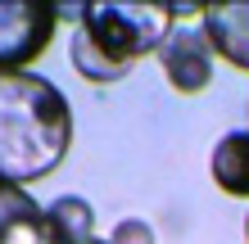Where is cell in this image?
<instances>
[{
    "instance_id": "cell-1",
    "label": "cell",
    "mask_w": 249,
    "mask_h": 244,
    "mask_svg": "<svg viewBox=\"0 0 249 244\" xmlns=\"http://www.w3.org/2000/svg\"><path fill=\"white\" fill-rule=\"evenodd\" d=\"M68 95L36 73H0V181L27 190L68 159Z\"/></svg>"
},
{
    "instance_id": "cell-2",
    "label": "cell",
    "mask_w": 249,
    "mask_h": 244,
    "mask_svg": "<svg viewBox=\"0 0 249 244\" xmlns=\"http://www.w3.org/2000/svg\"><path fill=\"white\" fill-rule=\"evenodd\" d=\"M172 27H177L172 5L150 0H91L77 9V32L123 68H136L141 59L159 54Z\"/></svg>"
},
{
    "instance_id": "cell-3",
    "label": "cell",
    "mask_w": 249,
    "mask_h": 244,
    "mask_svg": "<svg viewBox=\"0 0 249 244\" xmlns=\"http://www.w3.org/2000/svg\"><path fill=\"white\" fill-rule=\"evenodd\" d=\"M59 5L46 0H0V73H27L50 50Z\"/></svg>"
},
{
    "instance_id": "cell-4",
    "label": "cell",
    "mask_w": 249,
    "mask_h": 244,
    "mask_svg": "<svg viewBox=\"0 0 249 244\" xmlns=\"http://www.w3.org/2000/svg\"><path fill=\"white\" fill-rule=\"evenodd\" d=\"M213 46L204 36V27H172L163 50H159V64H163V77L177 95H199L209 91L213 81Z\"/></svg>"
},
{
    "instance_id": "cell-5",
    "label": "cell",
    "mask_w": 249,
    "mask_h": 244,
    "mask_svg": "<svg viewBox=\"0 0 249 244\" xmlns=\"http://www.w3.org/2000/svg\"><path fill=\"white\" fill-rule=\"evenodd\" d=\"M199 27L209 36V46L217 59H227L231 68L249 73V0H222V5H204Z\"/></svg>"
},
{
    "instance_id": "cell-6",
    "label": "cell",
    "mask_w": 249,
    "mask_h": 244,
    "mask_svg": "<svg viewBox=\"0 0 249 244\" xmlns=\"http://www.w3.org/2000/svg\"><path fill=\"white\" fill-rule=\"evenodd\" d=\"M0 244H64L54 235L46 208L27 190L0 181Z\"/></svg>"
},
{
    "instance_id": "cell-7",
    "label": "cell",
    "mask_w": 249,
    "mask_h": 244,
    "mask_svg": "<svg viewBox=\"0 0 249 244\" xmlns=\"http://www.w3.org/2000/svg\"><path fill=\"white\" fill-rule=\"evenodd\" d=\"M209 172H213V181H217L222 195L249 199V127H245V131H227L213 145Z\"/></svg>"
},
{
    "instance_id": "cell-8",
    "label": "cell",
    "mask_w": 249,
    "mask_h": 244,
    "mask_svg": "<svg viewBox=\"0 0 249 244\" xmlns=\"http://www.w3.org/2000/svg\"><path fill=\"white\" fill-rule=\"evenodd\" d=\"M46 217H50L54 235H59L64 244L95 240V208L86 204L82 195H59L54 204H46Z\"/></svg>"
},
{
    "instance_id": "cell-9",
    "label": "cell",
    "mask_w": 249,
    "mask_h": 244,
    "mask_svg": "<svg viewBox=\"0 0 249 244\" xmlns=\"http://www.w3.org/2000/svg\"><path fill=\"white\" fill-rule=\"evenodd\" d=\"M68 59H72V68H77V77L91 81V86H113V81H123V77L131 73V68L105 59V54H100L91 41L77 32V27H72V36H68Z\"/></svg>"
},
{
    "instance_id": "cell-10",
    "label": "cell",
    "mask_w": 249,
    "mask_h": 244,
    "mask_svg": "<svg viewBox=\"0 0 249 244\" xmlns=\"http://www.w3.org/2000/svg\"><path fill=\"white\" fill-rule=\"evenodd\" d=\"M109 244H154V226L145 217H123L118 226H113Z\"/></svg>"
},
{
    "instance_id": "cell-11",
    "label": "cell",
    "mask_w": 249,
    "mask_h": 244,
    "mask_svg": "<svg viewBox=\"0 0 249 244\" xmlns=\"http://www.w3.org/2000/svg\"><path fill=\"white\" fill-rule=\"evenodd\" d=\"M82 244H109V240H82Z\"/></svg>"
},
{
    "instance_id": "cell-12",
    "label": "cell",
    "mask_w": 249,
    "mask_h": 244,
    "mask_svg": "<svg viewBox=\"0 0 249 244\" xmlns=\"http://www.w3.org/2000/svg\"><path fill=\"white\" fill-rule=\"evenodd\" d=\"M245 240H249V217H245Z\"/></svg>"
}]
</instances>
